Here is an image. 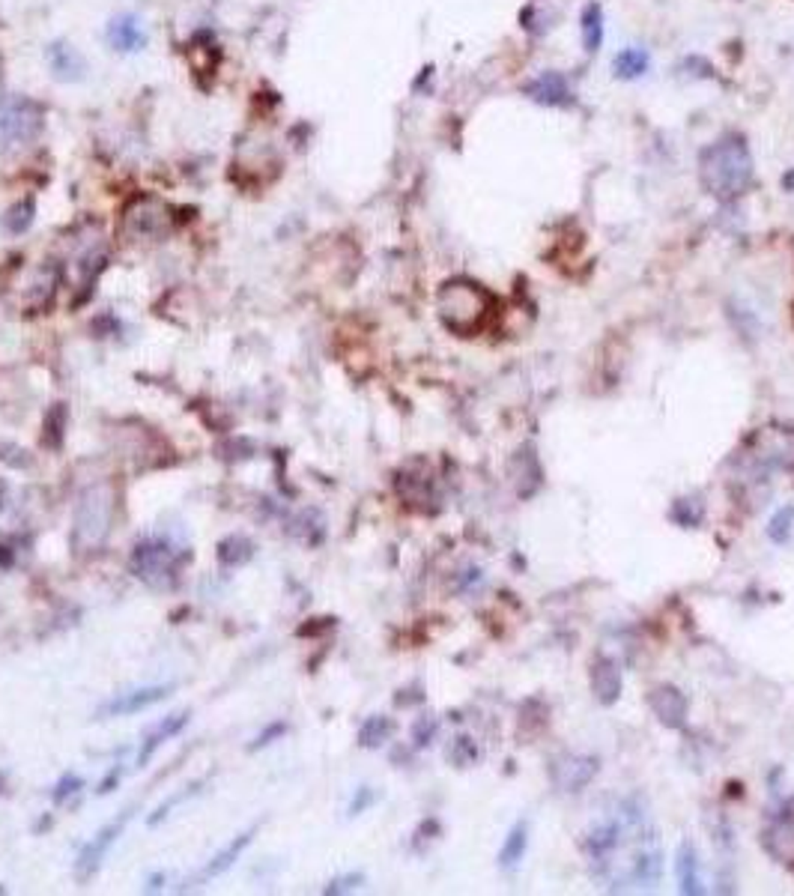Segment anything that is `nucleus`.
<instances>
[{"label": "nucleus", "instance_id": "7c9ffc66", "mask_svg": "<svg viewBox=\"0 0 794 896\" xmlns=\"http://www.w3.org/2000/svg\"><path fill=\"white\" fill-rule=\"evenodd\" d=\"M791 526H794V508H791V506H785V508H780V511H776V514L771 517L767 535H771V541L785 544V541H789V535H791Z\"/></svg>", "mask_w": 794, "mask_h": 896}, {"label": "nucleus", "instance_id": "0eeeda50", "mask_svg": "<svg viewBox=\"0 0 794 896\" xmlns=\"http://www.w3.org/2000/svg\"><path fill=\"white\" fill-rule=\"evenodd\" d=\"M747 463L761 478L776 469H794V430L761 428L759 434L750 439Z\"/></svg>", "mask_w": 794, "mask_h": 896}, {"label": "nucleus", "instance_id": "c85d7f7f", "mask_svg": "<svg viewBox=\"0 0 794 896\" xmlns=\"http://www.w3.org/2000/svg\"><path fill=\"white\" fill-rule=\"evenodd\" d=\"M669 517L675 520L678 526H684V529H696L705 517V506H702V499H678L675 506H672Z\"/></svg>", "mask_w": 794, "mask_h": 896}, {"label": "nucleus", "instance_id": "412c9836", "mask_svg": "<svg viewBox=\"0 0 794 896\" xmlns=\"http://www.w3.org/2000/svg\"><path fill=\"white\" fill-rule=\"evenodd\" d=\"M648 66H651V54L645 48H624L613 60V72L621 81H636V78L645 75Z\"/></svg>", "mask_w": 794, "mask_h": 896}, {"label": "nucleus", "instance_id": "cd10ccee", "mask_svg": "<svg viewBox=\"0 0 794 896\" xmlns=\"http://www.w3.org/2000/svg\"><path fill=\"white\" fill-rule=\"evenodd\" d=\"M248 843H251V830H248V834H243L239 839H234V843H230L221 854H215V861L210 863V867H206V876H221V873H227V869L236 863L239 854H243V852L248 849Z\"/></svg>", "mask_w": 794, "mask_h": 896}, {"label": "nucleus", "instance_id": "6e6552de", "mask_svg": "<svg viewBox=\"0 0 794 896\" xmlns=\"http://www.w3.org/2000/svg\"><path fill=\"white\" fill-rule=\"evenodd\" d=\"M42 126H45V111L34 99L19 96V99L0 105V138L4 141H10V143L36 141Z\"/></svg>", "mask_w": 794, "mask_h": 896}, {"label": "nucleus", "instance_id": "4468645a", "mask_svg": "<svg viewBox=\"0 0 794 896\" xmlns=\"http://www.w3.org/2000/svg\"><path fill=\"white\" fill-rule=\"evenodd\" d=\"M591 693H595L600 706H615L621 696V669L606 654H600L591 663Z\"/></svg>", "mask_w": 794, "mask_h": 896}, {"label": "nucleus", "instance_id": "a211bd4d", "mask_svg": "<svg viewBox=\"0 0 794 896\" xmlns=\"http://www.w3.org/2000/svg\"><path fill=\"white\" fill-rule=\"evenodd\" d=\"M397 493L404 496L406 506L415 508H428L424 502H433V478L428 472H415V463H409L406 469H400L397 475Z\"/></svg>", "mask_w": 794, "mask_h": 896}, {"label": "nucleus", "instance_id": "7ed1b4c3", "mask_svg": "<svg viewBox=\"0 0 794 896\" xmlns=\"http://www.w3.org/2000/svg\"><path fill=\"white\" fill-rule=\"evenodd\" d=\"M114 508H117V490L111 482L90 484L78 496L75 506V526H72V544L81 553L99 550L111 535V523H114Z\"/></svg>", "mask_w": 794, "mask_h": 896}, {"label": "nucleus", "instance_id": "20e7f679", "mask_svg": "<svg viewBox=\"0 0 794 896\" xmlns=\"http://www.w3.org/2000/svg\"><path fill=\"white\" fill-rule=\"evenodd\" d=\"M60 287V269L51 260L36 263V266H15L12 275L4 282L6 302L24 314H42L51 308L54 296Z\"/></svg>", "mask_w": 794, "mask_h": 896}, {"label": "nucleus", "instance_id": "aec40b11", "mask_svg": "<svg viewBox=\"0 0 794 896\" xmlns=\"http://www.w3.org/2000/svg\"><path fill=\"white\" fill-rule=\"evenodd\" d=\"M675 876H678L681 893H687V896L702 893L699 852L693 849V843H681V849H678V854H675Z\"/></svg>", "mask_w": 794, "mask_h": 896}, {"label": "nucleus", "instance_id": "6ab92c4d", "mask_svg": "<svg viewBox=\"0 0 794 896\" xmlns=\"http://www.w3.org/2000/svg\"><path fill=\"white\" fill-rule=\"evenodd\" d=\"M48 63H51L54 75H58L60 81H81L84 69H87L81 54L66 42H54L48 48Z\"/></svg>", "mask_w": 794, "mask_h": 896}, {"label": "nucleus", "instance_id": "f03ea898", "mask_svg": "<svg viewBox=\"0 0 794 896\" xmlns=\"http://www.w3.org/2000/svg\"><path fill=\"white\" fill-rule=\"evenodd\" d=\"M436 314L454 335H478L493 314V296L475 282L451 278L436 293Z\"/></svg>", "mask_w": 794, "mask_h": 896}, {"label": "nucleus", "instance_id": "2eb2a0df", "mask_svg": "<svg viewBox=\"0 0 794 896\" xmlns=\"http://www.w3.org/2000/svg\"><path fill=\"white\" fill-rule=\"evenodd\" d=\"M761 846H765V852L771 854L776 863L794 869V822L789 815H776L774 825L765 828Z\"/></svg>", "mask_w": 794, "mask_h": 896}, {"label": "nucleus", "instance_id": "9d476101", "mask_svg": "<svg viewBox=\"0 0 794 896\" xmlns=\"http://www.w3.org/2000/svg\"><path fill=\"white\" fill-rule=\"evenodd\" d=\"M597 759L595 756H580V753H561L550 762V780L556 783L561 792H580L595 780L597 774Z\"/></svg>", "mask_w": 794, "mask_h": 896}, {"label": "nucleus", "instance_id": "39448f33", "mask_svg": "<svg viewBox=\"0 0 794 896\" xmlns=\"http://www.w3.org/2000/svg\"><path fill=\"white\" fill-rule=\"evenodd\" d=\"M173 206L156 195H135L119 212V234L132 243H156L173 230Z\"/></svg>", "mask_w": 794, "mask_h": 896}, {"label": "nucleus", "instance_id": "f257e3e1", "mask_svg": "<svg viewBox=\"0 0 794 896\" xmlns=\"http://www.w3.org/2000/svg\"><path fill=\"white\" fill-rule=\"evenodd\" d=\"M752 153L744 135L728 132L711 141L699 153V182L711 197L723 204L737 201L752 186Z\"/></svg>", "mask_w": 794, "mask_h": 896}, {"label": "nucleus", "instance_id": "423d86ee", "mask_svg": "<svg viewBox=\"0 0 794 896\" xmlns=\"http://www.w3.org/2000/svg\"><path fill=\"white\" fill-rule=\"evenodd\" d=\"M182 559L186 556L176 553L165 538H147V541L135 544L132 571H135V577H141L143 583L162 589V586H167V580L176 577Z\"/></svg>", "mask_w": 794, "mask_h": 896}, {"label": "nucleus", "instance_id": "5701e85b", "mask_svg": "<svg viewBox=\"0 0 794 896\" xmlns=\"http://www.w3.org/2000/svg\"><path fill=\"white\" fill-rule=\"evenodd\" d=\"M189 723V714H173V717H167L162 726H158L156 732H150L147 735V741H143V747H141V753H138V765H150V759L156 756V750L162 747V744L171 738V735H176L182 730V726Z\"/></svg>", "mask_w": 794, "mask_h": 896}, {"label": "nucleus", "instance_id": "dca6fc26", "mask_svg": "<svg viewBox=\"0 0 794 896\" xmlns=\"http://www.w3.org/2000/svg\"><path fill=\"white\" fill-rule=\"evenodd\" d=\"M167 693H171V684H165V687H162V684H158V687H143V691L123 693V696H119V699L108 702V706L99 711V717H123V714H138V711L150 708V706H156V702H162Z\"/></svg>", "mask_w": 794, "mask_h": 896}, {"label": "nucleus", "instance_id": "c9c22d12", "mask_svg": "<svg viewBox=\"0 0 794 896\" xmlns=\"http://www.w3.org/2000/svg\"><path fill=\"white\" fill-rule=\"evenodd\" d=\"M371 804H374V792L365 786V789H358V798L350 804V813H352V815H358V813L365 810V807H371Z\"/></svg>", "mask_w": 794, "mask_h": 896}, {"label": "nucleus", "instance_id": "e433bc0d", "mask_svg": "<svg viewBox=\"0 0 794 896\" xmlns=\"http://www.w3.org/2000/svg\"><path fill=\"white\" fill-rule=\"evenodd\" d=\"M278 735H284V726L275 723L272 730H266L263 735H258V741L251 744V750H258V747H266V744H272V738H278Z\"/></svg>", "mask_w": 794, "mask_h": 896}, {"label": "nucleus", "instance_id": "9b49d317", "mask_svg": "<svg viewBox=\"0 0 794 896\" xmlns=\"http://www.w3.org/2000/svg\"><path fill=\"white\" fill-rule=\"evenodd\" d=\"M523 93L532 102H537V105H547V108L574 105L571 81H567L565 72H556V69H547V72H541V75H535L532 81L523 87Z\"/></svg>", "mask_w": 794, "mask_h": 896}, {"label": "nucleus", "instance_id": "f3484780", "mask_svg": "<svg viewBox=\"0 0 794 896\" xmlns=\"http://www.w3.org/2000/svg\"><path fill=\"white\" fill-rule=\"evenodd\" d=\"M108 45L114 51H141L147 45V30L135 15H119L108 24Z\"/></svg>", "mask_w": 794, "mask_h": 896}, {"label": "nucleus", "instance_id": "f8f14e48", "mask_svg": "<svg viewBox=\"0 0 794 896\" xmlns=\"http://www.w3.org/2000/svg\"><path fill=\"white\" fill-rule=\"evenodd\" d=\"M648 706H651L654 717L660 720L666 730H684L687 714H690V702L687 696L672 684H660L648 693Z\"/></svg>", "mask_w": 794, "mask_h": 896}, {"label": "nucleus", "instance_id": "a878e982", "mask_svg": "<svg viewBox=\"0 0 794 896\" xmlns=\"http://www.w3.org/2000/svg\"><path fill=\"white\" fill-rule=\"evenodd\" d=\"M391 732H395V723L382 714H374V717H367L362 723V730H358V744H362V747H380V744H386L391 738Z\"/></svg>", "mask_w": 794, "mask_h": 896}, {"label": "nucleus", "instance_id": "2f4dec72", "mask_svg": "<svg viewBox=\"0 0 794 896\" xmlns=\"http://www.w3.org/2000/svg\"><path fill=\"white\" fill-rule=\"evenodd\" d=\"M436 730H439L436 717H419L412 726V741L419 744V747H428V744L436 738Z\"/></svg>", "mask_w": 794, "mask_h": 896}, {"label": "nucleus", "instance_id": "473e14b6", "mask_svg": "<svg viewBox=\"0 0 794 896\" xmlns=\"http://www.w3.org/2000/svg\"><path fill=\"white\" fill-rule=\"evenodd\" d=\"M475 756H478V750H475V744H472V738H457V741H454L451 759H454L457 765H469V762H475Z\"/></svg>", "mask_w": 794, "mask_h": 896}, {"label": "nucleus", "instance_id": "4c0bfd02", "mask_svg": "<svg viewBox=\"0 0 794 896\" xmlns=\"http://www.w3.org/2000/svg\"><path fill=\"white\" fill-rule=\"evenodd\" d=\"M114 783H119V768H114V771H111L108 777H105V783H102V786H99L102 795H108V792H111V786H114Z\"/></svg>", "mask_w": 794, "mask_h": 896}, {"label": "nucleus", "instance_id": "c756f323", "mask_svg": "<svg viewBox=\"0 0 794 896\" xmlns=\"http://www.w3.org/2000/svg\"><path fill=\"white\" fill-rule=\"evenodd\" d=\"M34 212H36L34 210V201L27 197V201L15 204L12 210L4 215V228L10 230L12 236H19V234H24V230L30 228V221H34Z\"/></svg>", "mask_w": 794, "mask_h": 896}, {"label": "nucleus", "instance_id": "b1692460", "mask_svg": "<svg viewBox=\"0 0 794 896\" xmlns=\"http://www.w3.org/2000/svg\"><path fill=\"white\" fill-rule=\"evenodd\" d=\"M526 846H528V825H526V822H517V825L508 830V837H505V846H502V852H499V863H502V867L505 869H514L517 863L523 861Z\"/></svg>", "mask_w": 794, "mask_h": 896}, {"label": "nucleus", "instance_id": "ddd939ff", "mask_svg": "<svg viewBox=\"0 0 794 896\" xmlns=\"http://www.w3.org/2000/svg\"><path fill=\"white\" fill-rule=\"evenodd\" d=\"M126 822H129V813H123L117 822H111V825L102 828L99 834L93 837V843L81 852V858H78V878H81V882H87V878L102 867V861H105V854L111 852V846H114L117 837L123 834Z\"/></svg>", "mask_w": 794, "mask_h": 896}, {"label": "nucleus", "instance_id": "bb28decb", "mask_svg": "<svg viewBox=\"0 0 794 896\" xmlns=\"http://www.w3.org/2000/svg\"><path fill=\"white\" fill-rule=\"evenodd\" d=\"M66 421H69V415H66V406H63V404H54L51 410L45 413L42 443L48 448H60L63 445V430H66Z\"/></svg>", "mask_w": 794, "mask_h": 896}, {"label": "nucleus", "instance_id": "72a5a7b5", "mask_svg": "<svg viewBox=\"0 0 794 896\" xmlns=\"http://www.w3.org/2000/svg\"><path fill=\"white\" fill-rule=\"evenodd\" d=\"M81 786H84L81 777H75V774H66V777H63V780L58 783V789H54V801L63 804L69 795H75V792L81 789Z\"/></svg>", "mask_w": 794, "mask_h": 896}, {"label": "nucleus", "instance_id": "f704fd0d", "mask_svg": "<svg viewBox=\"0 0 794 896\" xmlns=\"http://www.w3.org/2000/svg\"><path fill=\"white\" fill-rule=\"evenodd\" d=\"M365 878L362 876H343L338 878V882H332L326 887V893H347V891H356V887H362Z\"/></svg>", "mask_w": 794, "mask_h": 896}, {"label": "nucleus", "instance_id": "4be33fe9", "mask_svg": "<svg viewBox=\"0 0 794 896\" xmlns=\"http://www.w3.org/2000/svg\"><path fill=\"white\" fill-rule=\"evenodd\" d=\"M580 36H582V48L589 54H595L600 42H604V10L600 4H589L580 15Z\"/></svg>", "mask_w": 794, "mask_h": 896}, {"label": "nucleus", "instance_id": "393cba45", "mask_svg": "<svg viewBox=\"0 0 794 896\" xmlns=\"http://www.w3.org/2000/svg\"><path fill=\"white\" fill-rule=\"evenodd\" d=\"M251 556H254V544L248 541L245 535H227V538L219 544V562L227 568H239V565L251 562Z\"/></svg>", "mask_w": 794, "mask_h": 896}, {"label": "nucleus", "instance_id": "1a4fd4ad", "mask_svg": "<svg viewBox=\"0 0 794 896\" xmlns=\"http://www.w3.org/2000/svg\"><path fill=\"white\" fill-rule=\"evenodd\" d=\"M258 165H260V171H269L272 177H278V153H275V147H272L269 141H248V135L243 141H239V150H236V158H234V177H239V182H254V186H260V174H258ZM266 177V174H263ZM269 180V177H266Z\"/></svg>", "mask_w": 794, "mask_h": 896}]
</instances>
